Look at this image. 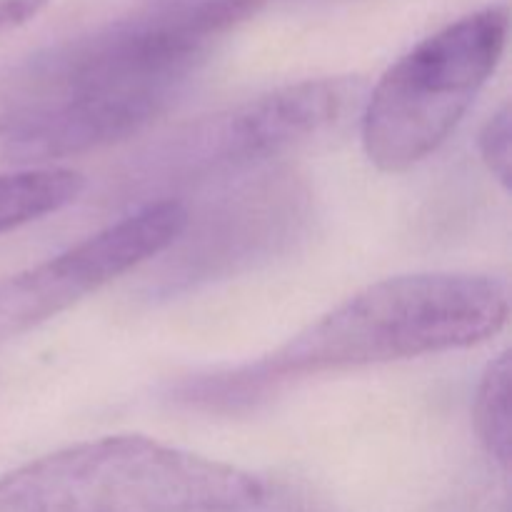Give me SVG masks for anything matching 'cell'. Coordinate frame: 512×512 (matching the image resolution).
<instances>
[{
	"mask_svg": "<svg viewBox=\"0 0 512 512\" xmlns=\"http://www.w3.org/2000/svg\"><path fill=\"white\" fill-rule=\"evenodd\" d=\"M508 315V285L490 275H398L360 290L255 363L195 380L183 398L233 410L283 380L473 348L498 335Z\"/></svg>",
	"mask_w": 512,
	"mask_h": 512,
	"instance_id": "cell-1",
	"label": "cell"
},
{
	"mask_svg": "<svg viewBox=\"0 0 512 512\" xmlns=\"http://www.w3.org/2000/svg\"><path fill=\"white\" fill-rule=\"evenodd\" d=\"M265 0H160L130 18L50 45L0 73V145L68 105L135 85L190 83L210 50Z\"/></svg>",
	"mask_w": 512,
	"mask_h": 512,
	"instance_id": "cell-2",
	"label": "cell"
},
{
	"mask_svg": "<svg viewBox=\"0 0 512 512\" xmlns=\"http://www.w3.org/2000/svg\"><path fill=\"white\" fill-rule=\"evenodd\" d=\"M258 475L143 435H108L0 478V512H238L265 500Z\"/></svg>",
	"mask_w": 512,
	"mask_h": 512,
	"instance_id": "cell-3",
	"label": "cell"
},
{
	"mask_svg": "<svg viewBox=\"0 0 512 512\" xmlns=\"http://www.w3.org/2000/svg\"><path fill=\"white\" fill-rule=\"evenodd\" d=\"M508 33V8L488 5L435 30L390 65L363 113L370 163L405 173L433 155L493 78Z\"/></svg>",
	"mask_w": 512,
	"mask_h": 512,
	"instance_id": "cell-4",
	"label": "cell"
},
{
	"mask_svg": "<svg viewBox=\"0 0 512 512\" xmlns=\"http://www.w3.org/2000/svg\"><path fill=\"white\" fill-rule=\"evenodd\" d=\"M355 83L318 78L203 115L140 150L118 173L115 200L155 203L170 193L243 173L323 133L343 115Z\"/></svg>",
	"mask_w": 512,
	"mask_h": 512,
	"instance_id": "cell-5",
	"label": "cell"
},
{
	"mask_svg": "<svg viewBox=\"0 0 512 512\" xmlns=\"http://www.w3.org/2000/svg\"><path fill=\"white\" fill-rule=\"evenodd\" d=\"M188 218L180 200H155L45 263L0 278V343L38 328L128 270L163 255Z\"/></svg>",
	"mask_w": 512,
	"mask_h": 512,
	"instance_id": "cell-6",
	"label": "cell"
},
{
	"mask_svg": "<svg viewBox=\"0 0 512 512\" xmlns=\"http://www.w3.org/2000/svg\"><path fill=\"white\" fill-rule=\"evenodd\" d=\"M308 190L293 175H268L223 198L198 225L183 228L155 293H178L235 273L298 235L308 218Z\"/></svg>",
	"mask_w": 512,
	"mask_h": 512,
	"instance_id": "cell-7",
	"label": "cell"
},
{
	"mask_svg": "<svg viewBox=\"0 0 512 512\" xmlns=\"http://www.w3.org/2000/svg\"><path fill=\"white\" fill-rule=\"evenodd\" d=\"M85 190L73 168H20L0 175V235L68 208Z\"/></svg>",
	"mask_w": 512,
	"mask_h": 512,
	"instance_id": "cell-8",
	"label": "cell"
},
{
	"mask_svg": "<svg viewBox=\"0 0 512 512\" xmlns=\"http://www.w3.org/2000/svg\"><path fill=\"white\" fill-rule=\"evenodd\" d=\"M512 358L503 353L488 365L475 393L473 420L485 453L508 473L512 463Z\"/></svg>",
	"mask_w": 512,
	"mask_h": 512,
	"instance_id": "cell-9",
	"label": "cell"
},
{
	"mask_svg": "<svg viewBox=\"0 0 512 512\" xmlns=\"http://www.w3.org/2000/svg\"><path fill=\"white\" fill-rule=\"evenodd\" d=\"M480 155L490 173L510 188L512 183V108L508 103L488 118L480 130Z\"/></svg>",
	"mask_w": 512,
	"mask_h": 512,
	"instance_id": "cell-10",
	"label": "cell"
},
{
	"mask_svg": "<svg viewBox=\"0 0 512 512\" xmlns=\"http://www.w3.org/2000/svg\"><path fill=\"white\" fill-rule=\"evenodd\" d=\"M50 0H0V30L28 23Z\"/></svg>",
	"mask_w": 512,
	"mask_h": 512,
	"instance_id": "cell-11",
	"label": "cell"
}]
</instances>
